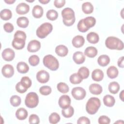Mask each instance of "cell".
<instances>
[{
  "instance_id": "obj_1",
  "label": "cell",
  "mask_w": 124,
  "mask_h": 124,
  "mask_svg": "<svg viewBox=\"0 0 124 124\" xmlns=\"http://www.w3.org/2000/svg\"><path fill=\"white\" fill-rule=\"evenodd\" d=\"M63 24L66 26H71L75 23L76 18L74 10L70 8L63 9L61 13Z\"/></svg>"
},
{
  "instance_id": "obj_2",
  "label": "cell",
  "mask_w": 124,
  "mask_h": 124,
  "mask_svg": "<svg viewBox=\"0 0 124 124\" xmlns=\"http://www.w3.org/2000/svg\"><path fill=\"white\" fill-rule=\"evenodd\" d=\"M105 45L110 49L121 50L124 48V43L118 38L114 36H109L105 41Z\"/></svg>"
},
{
  "instance_id": "obj_3",
  "label": "cell",
  "mask_w": 124,
  "mask_h": 124,
  "mask_svg": "<svg viewBox=\"0 0 124 124\" xmlns=\"http://www.w3.org/2000/svg\"><path fill=\"white\" fill-rule=\"evenodd\" d=\"M101 106V102L97 97H91L87 101L86 105L87 112L91 114H95Z\"/></svg>"
},
{
  "instance_id": "obj_4",
  "label": "cell",
  "mask_w": 124,
  "mask_h": 124,
  "mask_svg": "<svg viewBox=\"0 0 124 124\" xmlns=\"http://www.w3.org/2000/svg\"><path fill=\"white\" fill-rule=\"evenodd\" d=\"M43 62L44 65L51 71H56L59 67L58 60L52 55L45 56L43 58Z\"/></svg>"
},
{
  "instance_id": "obj_5",
  "label": "cell",
  "mask_w": 124,
  "mask_h": 124,
  "mask_svg": "<svg viewBox=\"0 0 124 124\" xmlns=\"http://www.w3.org/2000/svg\"><path fill=\"white\" fill-rule=\"evenodd\" d=\"M53 26L49 22H45L41 24L36 30L37 36L41 39L46 37L52 31Z\"/></svg>"
},
{
  "instance_id": "obj_6",
  "label": "cell",
  "mask_w": 124,
  "mask_h": 124,
  "mask_svg": "<svg viewBox=\"0 0 124 124\" xmlns=\"http://www.w3.org/2000/svg\"><path fill=\"white\" fill-rule=\"evenodd\" d=\"M38 103L39 97L36 93L30 92L27 94L25 100V104L27 107L29 108H35Z\"/></svg>"
},
{
  "instance_id": "obj_7",
  "label": "cell",
  "mask_w": 124,
  "mask_h": 124,
  "mask_svg": "<svg viewBox=\"0 0 124 124\" xmlns=\"http://www.w3.org/2000/svg\"><path fill=\"white\" fill-rule=\"evenodd\" d=\"M71 93L73 97L78 100L84 99L86 94L84 89L80 87H76L73 88L71 91Z\"/></svg>"
},
{
  "instance_id": "obj_8",
  "label": "cell",
  "mask_w": 124,
  "mask_h": 124,
  "mask_svg": "<svg viewBox=\"0 0 124 124\" xmlns=\"http://www.w3.org/2000/svg\"><path fill=\"white\" fill-rule=\"evenodd\" d=\"M36 78L40 83H45L49 79V74L45 70H40L36 74Z\"/></svg>"
},
{
  "instance_id": "obj_9",
  "label": "cell",
  "mask_w": 124,
  "mask_h": 124,
  "mask_svg": "<svg viewBox=\"0 0 124 124\" xmlns=\"http://www.w3.org/2000/svg\"><path fill=\"white\" fill-rule=\"evenodd\" d=\"M1 72L4 77L10 78L14 75V68L12 65L7 64L2 67Z\"/></svg>"
},
{
  "instance_id": "obj_10",
  "label": "cell",
  "mask_w": 124,
  "mask_h": 124,
  "mask_svg": "<svg viewBox=\"0 0 124 124\" xmlns=\"http://www.w3.org/2000/svg\"><path fill=\"white\" fill-rule=\"evenodd\" d=\"M41 48L40 42L36 40L31 41L27 46V50L30 52H35L38 51Z\"/></svg>"
},
{
  "instance_id": "obj_11",
  "label": "cell",
  "mask_w": 124,
  "mask_h": 124,
  "mask_svg": "<svg viewBox=\"0 0 124 124\" xmlns=\"http://www.w3.org/2000/svg\"><path fill=\"white\" fill-rule=\"evenodd\" d=\"M1 54L3 59L5 61L8 62L13 60L15 56V53L14 51L10 48H7L4 49Z\"/></svg>"
},
{
  "instance_id": "obj_12",
  "label": "cell",
  "mask_w": 124,
  "mask_h": 124,
  "mask_svg": "<svg viewBox=\"0 0 124 124\" xmlns=\"http://www.w3.org/2000/svg\"><path fill=\"white\" fill-rule=\"evenodd\" d=\"M71 104V99L67 95H62L59 99V106L62 109L69 107Z\"/></svg>"
},
{
  "instance_id": "obj_13",
  "label": "cell",
  "mask_w": 124,
  "mask_h": 124,
  "mask_svg": "<svg viewBox=\"0 0 124 124\" xmlns=\"http://www.w3.org/2000/svg\"><path fill=\"white\" fill-rule=\"evenodd\" d=\"M29 5L24 2L18 4L16 7V12L19 15L26 14L29 12Z\"/></svg>"
},
{
  "instance_id": "obj_14",
  "label": "cell",
  "mask_w": 124,
  "mask_h": 124,
  "mask_svg": "<svg viewBox=\"0 0 124 124\" xmlns=\"http://www.w3.org/2000/svg\"><path fill=\"white\" fill-rule=\"evenodd\" d=\"M12 44L14 48L16 49H21L25 46V40L22 38H14Z\"/></svg>"
},
{
  "instance_id": "obj_15",
  "label": "cell",
  "mask_w": 124,
  "mask_h": 124,
  "mask_svg": "<svg viewBox=\"0 0 124 124\" xmlns=\"http://www.w3.org/2000/svg\"><path fill=\"white\" fill-rule=\"evenodd\" d=\"M73 60L76 63L80 64L84 62L85 57L82 52L77 51L75 52L73 55Z\"/></svg>"
},
{
  "instance_id": "obj_16",
  "label": "cell",
  "mask_w": 124,
  "mask_h": 124,
  "mask_svg": "<svg viewBox=\"0 0 124 124\" xmlns=\"http://www.w3.org/2000/svg\"><path fill=\"white\" fill-rule=\"evenodd\" d=\"M85 42V39L82 36L77 35L75 36L72 39V45L73 46L79 48L83 46Z\"/></svg>"
},
{
  "instance_id": "obj_17",
  "label": "cell",
  "mask_w": 124,
  "mask_h": 124,
  "mask_svg": "<svg viewBox=\"0 0 124 124\" xmlns=\"http://www.w3.org/2000/svg\"><path fill=\"white\" fill-rule=\"evenodd\" d=\"M55 52L60 57H65L68 54V49L65 46L60 45L55 48Z\"/></svg>"
},
{
  "instance_id": "obj_18",
  "label": "cell",
  "mask_w": 124,
  "mask_h": 124,
  "mask_svg": "<svg viewBox=\"0 0 124 124\" xmlns=\"http://www.w3.org/2000/svg\"><path fill=\"white\" fill-rule=\"evenodd\" d=\"M92 78L94 81H100L103 79L104 73L101 70L96 69L92 72Z\"/></svg>"
},
{
  "instance_id": "obj_19",
  "label": "cell",
  "mask_w": 124,
  "mask_h": 124,
  "mask_svg": "<svg viewBox=\"0 0 124 124\" xmlns=\"http://www.w3.org/2000/svg\"><path fill=\"white\" fill-rule=\"evenodd\" d=\"M102 87L99 84L93 83L89 86V91L93 94L99 95L102 92Z\"/></svg>"
},
{
  "instance_id": "obj_20",
  "label": "cell",
  "mask_w": 124,
  "mask_h": 124,
  "mask_svg": "<svg viewBox=\"0 0 124 124\" xmlns=\"http://www.w3.org/2000/svg\"><path fill=\"white\" fill-rule=\"evenodd\" d=\"M28 113L26 109L23 108H18L16 112V116L19 120H23L27 118Z\"/></svg>"
},
{
  "instance_id": "obj_21",
  "label": "cell",
  "mask_w": 124,
  "mask_h": 124,
  "mask_svg": "<svg viewBox=\"0 0 124 124\" xmlns=\"http://www.w3.org/2000/svg\"><path fill=\"white\" fill-rule=\"evenodd\" d=\"M32 14L34 17L39 18L41 17L43 15V8L38 5H35L32 10Z\"/></svg>"
},
{
  "instance_id": "obj_22",
  "label": "cell",
  "mask_w": 124,
  "mask_h": 124,
  "mask_svg": "<svg viewBox=\"0 0 124 124\" xmlns=\"http://www.w3.org/2000/svg\"><path fill=\"white\" fill-rule=\"evenodd\" d=\"M107 74L108 78H116L119 74L118 69L114 66H111L109 67L107 71Z\"/></svg>"
},
{
  "instance_id": "obj_23",
  "label": "cell",
  "mask_w": 124,
  "mask_h": 124,
  "mask_svg": "<svg viewBox=\"0 0 124 124\" xmlns=\"http://www.w3.org/2000/svg\"><path fill=\"white\" fill-rule=\"evenodd\" d=\"M97 54V49L93 46L87 47L84 51V55L89 58H93Z\"/></svg>"
},
{
  "instance_id": "obj_24",
  "label": "cell",
  "mask_w": 124,
  "mask_h": 124,
  "mask_svg": "<svg viewBox=\"0 0 124 124\" xmlns=\"http://www.w3.org/2000/svg\"><path fill=\"white\" fill-rule=\"evenodd\" d=\"M16 69L19 73L21 74H25L29 71V67L26 62H20L17 64Z\"/></svg>"
},
{
  "instance_id": "obj_25",
  "label": "cell",
  "mask_w": 124,
  "mask_h": 124,
  "mask_svg": "<svg viewBox=\"0 0 124 124\" xmlns=\"http://www.w3.org/2000/svg\"><path fill=\"white\" fill-rule=\"evenodd\" d=\"M103 102L105 106L111 107L114 106L115 103V100L113 96L111 95H106L103 98Z\"/></svg>"
},
{
  "instance_id": "obj_26",
  "label": "cell",
  "mask_w": 124,
  "mask_h": 124,
  "mask_svg": "<svg viewBox=\"0 0 124 124\" xmlns=\"http://www.w3.org/2000/svg\"><path fill=\"white\" fill-rule=\"evenodd\" d=\"M83 19L84 25L88 29L93 27L96 23L95 18L93 16H88Z\"/></svg>"
},
{
  "instance_id": "obj_27",
  "label": "cell",
  "mask_w": 124,
  "mask_h": 124,
  "mask_svg": "<svg viewBox=\"0 0 124 124\" xmlns=\"http://www.w3.org/2000/svg\"><path fill=\"white\" fill-rule=\"evenodd\" d=\"M97 62L98 64L101 66H106L109 64L110 58L107 55H102L98 57Z\"/></svg>"
},
{
  "instance_id": "obj_28",
  "label": "cell",
  "mask_w": 124,
  "mask_h": 124,
  "mask_svg": "<svg viewBox=\"0 0 124 124\" xmlns=\"http://www.w3.org/2000/svg\"><path fill=\"white\" fill-rule=\"evenodd\" d=\"M87 39L88 41L91 44H96L98 43L99 40V37L96 33L94 32H91L87 35Z\"/></svg>"
},
{
  "instance_id": "obj_29",
  "label": "cell",
  "mask_w": 124,
  "mask_h": 124,
  "mask_svg": "<svg viewBox=\"0 0 124 124\" xmlns=\"http://www.w3.org/2000/svg\"><path fill=\"white\" fill-rule=\"evenodd\" d=\"M82 10L84 13L86 14H90L93 13V6L90 2H86L82 5Z\"/></svg>"
},
{
  "instance_id": "obj_30",
  "label": "cell",
  "mask_w": 124,
  "mask_h": 124,
  "mask_svg": "<svg viewBox=\"0 0 124 124\" xmlns=\"http://www.w3.org/2000/svg\"><path fill=\"white\" fill-rule=\"evenodd\" d=\"M16 23L18 27L22 28H25L28 27L29 23V21L26 17L21 16L17 18Z\"/></svg>"
},
{
  "instance_id": "obj_31",
  "label": "cell",
  "mask_w": 124,
  "mask_h": 124,
  "mask_svg": "<svg viewBox=\"0 0 124 124\" xmlns=\"http://www.w3.org/2000/svg\"><path fill=\"white\" fill-rule=\"evenodd\" d=\"M0 18L3 20H8L11 18L12 13L10 10L8 9H4L0 11Z\"/></svg>"
},
{
  "instance_id": "obj_32",
  "label": "cell",
  "mask_w": 124,
  "mask_h": 124,
  "mask_svg": "<svg viewBox=\"0 0 124 124\" xmlns=\"http://www.w3.org/2000/svg\"><path fill=\"white\" fill-rule=\"evenodd\" d=\"M108 89L110 93L116 94L119 92L120 90V85L118 82L113 81L109 84Z\"/></svg>"
},
{
  "instance_id": "obj_33",
  "label": "cell",
  "mask_w": 124,
  "mask_h": 124,
  "mask_svg": "<svg viewBox=\"0 0 124 124\" xmlns=\"http://www.w3.org/2000/svg\"><path fill=\"white\" fill-rule=\"evenodd\" d=\"M74 113V109L72 106H69L68 108H63L62 110V114L65 118L71 117Z\"/></svg>"
},
{
  "instance_id": "obj_34",
  "label": "cell",
  "mask_w": 124,
  "mask_h": 124,
  "mask_svg": "<svg viewBox=\"0 0 124 124\" xmlns=\"http://www.w3.org/2000/svg\"><path fill=\"white\" fill-rule=\"evenodd\" d=\"M78 74L82 78V79L87 78L90 74V71L88 68L83 66L80 67L78 71Z\"/></svg>"
},
{
  "instance_id": "obj_35",
  "label": "cell",
  "mask_w": 124,
  "mask_h": 124,
  "mask_svg": "<svg viewBox=\"0 0 124 124\" xmlns=\"http://www.w3.org/2000/svg\"><path fill=\"white\" fill-rule=\"evenodd\" d=\"M69 80L70 82L73 84H79L82 81V78L78 73H74L71 75L70 77Z\"/></svg>"
},
{
  "instance_id": "obj_36",
  "label": "cell",
  "mask_w": 124,
  "mask_h": 124,
  "mask_svg": "<svg viewBox=\"0 0 124 124\" xmlns=\"http://www.w3.org/2000/svg\"><path fill=\"white\" fill-rule=\"evenodd\" d=\"M46 16L48 19L51 21H53L56 20L58 18V13L55 10H49L46 13Z\"/></svg>"
},
{
  "instance_id": "obj_37",
  "label": "cell",
  "mask_w": 124,
  "mask_h": 124,
  "mask_svg": "<svg viewBox=\"0 0 124 124\" xmlns=\"http://www.w3.org/2000/svg\"><path fill=\"white\" fill-rule=\"evenodd\" d=\"M11 104L14 107H18L19 106L21 102V98L16 95H14L11 97L10 99Z\"/></svg>"
},
{
  "instance_id": "obj_38",
  "label": "cell",
  "mask_w": 124,
  "mask_h": 124,
  "mask_svg": "<svg viewBox=\"0 0 124 124\" xmlns=\"http://www.w3.org/2000/svg\"><path fill=\"white\" fill-rule=\"evenodd\" d=\"M57 88L58 90L62 93H68L69 90L68 86L64 82L59 83L57 84Z\"/></svg>"
},
{
  "instance_id": "obj_39",
  "label": "cell",
  "mask_w": 124,
  "mask_h": 124,
  "mask_svg": "<svg viewBox=\"0 0 124 124\" xmlns=\"http://www.w3.org/2000/svg\"><path fill=\"white\" fill-rule=\"evenodd\" d=\"M60 119L59 114L56 112H53L49 116V122L50 124H55L60 121Z\"/></svg>"
},
{
  "instance_id": "obj_40",
  "label": "cell",
  "mask_w": 124,
  "mask_h": 124,
  "mask_svg": "<svg viewBox=\"0 0 124 124\" xmlns=\"http://www.w3.org/2000/svg\"><path fill=\"white\" fill-rule=\"evenodd\" d=\"M40 61V59L37 55H33L31 56L29 58V62L31 66H35L37 65Z\"/></svg>"
},
{
  "instance_id": "obj_41",
  "label": "cell",
  "mask_w": 124,
  "mask_h": 124,
  "mask_svg": "<svg viewBox=\"0 0 124 124\" xmlns=\"http://www.w3.org/2000/svg\"><path fill=\"white\" fill-rule=\"evenodd\" d=\"M51 88L48 86H43L39 89L40 93L44 95H49L51 93Z\"/></svg>"
},
{
  "instance_id": "obj_42",
  "label": "cell",
  "mask_w": 124,
  "mask_h": 124,
  "mask_svg": "<svg viewBox=\"0 0 124 124\" xmlns=\"http://www.w3.org/2000/svg\"><path fill=\"white\" fill-rule=\"evenodd\" d=\"M21 84L26 88L28 89L31 85V80L28 77H23L21 79Z\"/></svg>"
},
{
  "instance_id": "obj_43",
  "label": "cell",
  "mask_w": 124,
  "mask_h": 124,
  "mask_svg": "<svg viewBox=\"0 0 124 124\" xmlns=\"http://www.w3.org/2000/svg\"><path fill=\"white\" fill-rule=\"evenodd\" d=\"M29 123L31 124H39L40 122V119L39 117L34 114H32L30 115L29 119Z\"/></svg>"
},
{
  "instance_id": "obj_44",
  "label": "cell",
  "mask_w": 124,
  "mask_h": 124,
  "mask_svg": "<svg viewBox=\"0 0 124 124\" xmlns=\"http://www.w3.org/2000/svg\"><path fill=\"white\" fill-rule=\"evenodd\" d=\"M78 30L82 32H86L89 29L86 27L83 23V19H82L78 22L77 25Z\"/></svg>"
},
{
  "instance_id": "obj_45",
  "label": "cell",
  "mask_w": 124,
  "mask_h": 124,
  "mask_svg": "<svg viewBox=\"0 0 124 124\" xmlns=\"http://www.w3.org/2000/svg\"><path fill=\"white\" fill-rule=\"evenodd\" d=\"M16 91L20 93H25L28 89L25 88L21 83V82H18L16 85Z\"/></svg>"
},
{
  "instance_id": "obj_46",
  "label": "cell",
  "mask_w": 124,
  "mask_h": 124,
  "mask_svg": "<svg viewBox=\"0 0 124 124\" xmlns=\"http://www.w3.org/2000/svg\"><path fill=\"white\" fill-rule=\"evenodd\" d=\"M110 122V119L107 116L102 115L98 118V123L100 124H108Z\"/></svg>"
},
{
  "instance_id": "obj_47",
  "label": "cell",
  "mask_w": 124,
  "mask_h": 124,
  "mask_svg": "<svg viewBox=\"0 0 124 124\" xmlns=\"http://www.w3.org/2000/svg\"><path fill=\"white\" fill-rule=\"evenodd\" d=\"M3 29L6 32L10 33L13 31L14 29V27L12 24L8 22V23H6L4 24Z\"/></svg>"
},
{
  "instance_id": "obj_48",
  "label": "cell",
  "mask_w": 124,
  "mask_h": 124,
  "mask_svg": "<svg viewBox=\"0 0 124 124\" xmlns=\"http://www.w3.org/2000/svg\"><path fill=\"white\" fill-rule=\"evenodd\" d=\"M26 37L27 36L26 33L22 31H17L14 34V38H22L26 40Z\"/></svg>"
},
{
  "instance_id": "obj_49",
  "label": "cell",
  "mask_w": 124,
  "mask_h": 124,
  "mask_svg": "<svg viewBox=\"0 0 124 124\" xmlns=\"http://www.w3.org/2000/svg\"><path fill=\"white\" fill-rule=\"evenodd\" d=\"M77 124H90V121L89 118L86 117H81L79 118L77 121Z\"/></svg>"
},
{
  "instance_id": "obj_50",
  "label": "cell",
  "mask_w": 124,
  "mask_h": 124,
  "mask_svg": "<svg viewBox=\"0 0 124 124\" xmlns=\"http://www.w3.org/2000/svg\"><path fill=\"white\" fill-rule=\"evenodd\" d=\"M65 3V0H55L54 1V5L56 7L60 8L64 5Z\"/></svg>"
},
{
  "instance_id": "obj_51",
  "label": "cell",
  "mask_w": 124,
  "mask_h": 124,
  "mask_svg": "<svg viewBox=\"0 0 124 124\" xmlns=\"http://www.w3.org/2000/svg\"><path fill=\"white\" fill-rule=\"evenodd\" d=\"M124 56H122L120 57L118 60V65L119 67L121 68H124Z\"/></svg>"
},
{
  "instance_id": "obj_52",
  "label": "cell",
  "mask_w": 124,
  "mask_h": 124,
  "mask_svg": "<svg viewBox=\"0 0 124 124\" xmlns=\"http://www.w3.org/2000/svg\"><path fill=\"white\" fill-rule=\"evenodd\" d=\"M15 1H16L15 0H4V2H6V3L8 4H13V3H14Z\"/></svg>"
},
{
  "instance_id": "obj_53",
  "label": "cell",
  "mask_w": 124,
  "mask_h": 124,
  "mask_svg": "<svg viewBox=\"0 0 124 124\" xmlns=\"http://www.w3.org/2000/svg\"><path fill=\"white\" fill-rule=\"evenodd\" d=\"M39 1L43 4H47V3H48L49 2V0H39Z\"/></svg>"
},
{
  "instance_id": "obj_54",
  "label": "cell",
  "mask_w": 124,
  "mask_h": 124,
  "mask_svg": "<svg viewBox=\"0 0 124 124\" xmlns=\"http://www.w3.org/2000/svg\"><path fill=\"white\" fill-rule=\"evenodd\" d=\"M120 98L122 101H124V90L122 91L121 93L120 94Z\"/></svg>"
}]
</instances>
